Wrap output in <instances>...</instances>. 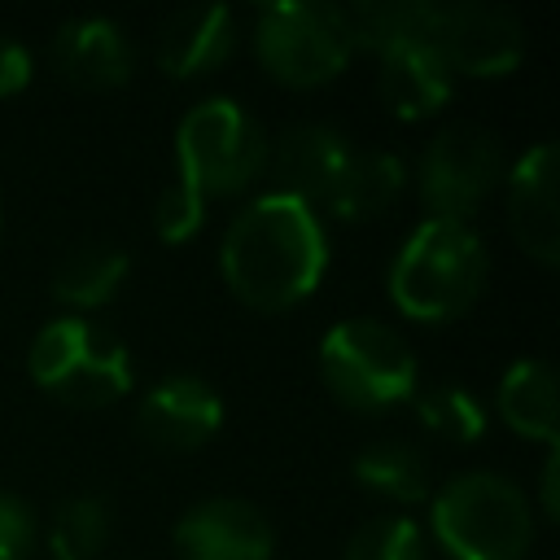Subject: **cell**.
Returning <instances> with one entry per match:
<instances>
[{
  "label": "cell",
  "mask_w": 560,
  "mask_h": 560,
  "mask_svg": "<svg viewBox=\"0 0 560 560\" xmlns=\"http://www.w3.org/2000/svg\"><path fill=\"white\" fill-rule=\"evenodd\" d=\"M341 13H346L354 52L363 48L376 57L389 44L429 35L433 0H354V4H341Z\"/></svg>",
  "instance_id": "obj_21"
},
{
  "label": "cell",
  "mask_w": 560,
  "mask_h": 560,
  "mask_svg": "<svg viewBox=\"0 0 560 560\" xmlns=\"http://www.w3.org/2000/svg\"><path fill=\"white\" fill-rule=\"evenodd\" d=\"M319 381L328 394L359 416H381L420 389V363L407 337L372 315L337 319L319 341Z\"/></svg>",
  "instance_id": "obj_5"
},
{
  "label": "cell",
  "mask_w": 560,
  "mask_h": 560,
  "mask_svg": "<svg viewBox=\"0 0 560 560\" xmlns=\"http://www.w3.org/2000/svg\"><path fill=\"white\" fill-rule=\"evenodd\" d=\"M131 271V254L114 241H88L79 249H70L57 271H52V298L66 315H88L101 311L118 298L122 280Z\"/></svg>",
  "instance_id": "obj_19"
},
{
  "label": "cell",
  "mask_w": 560,
  "mask_h": 560,
  "mask_svg": "<svg viewBox=\"0 0 560 560\" xmlns=\"http://www.w3.org/2000/svg\"><path fill=\"white\" fill-rule=\"evenodd\" d=\"M254 57L284 88H324V83H332L354 57L341 4L280 0V4L258 9V18H254Z\"/></svg>",
  "instance_id": "obj_7"
},
{
  "label": "cell",
  "mask_w": 560,
  "mask_h": 560,
  "mask_svg": "<svg viewBox=\"0 0 560 560\" xmlns=\"http://www.w3.org/2000/svg\"><path fill=\"white\" fill-rule=\"evenodd\" d=\"M350 140L328 127V122H298L289 131H280L276 140H267V171L271 175V192L298 197L311 210L324 206L332 179L341 175L346 158H350Z\"/></svg>",
  "instance_id": "obj_13"
},
{
  "label": "cell",
  "mask_w": 560,
  "mask_h": 560,
  "mask_svg": "<svg viewBox=\"0 0 560 560\" xmlns=\"http://www.w3.org/2000/svg\"><path fill=\"white\" fill-rule=\"evenodd\" d=\"M179 560H271L276 529L267 512L236 494H210L192 503L171 529Z\"/></svg>",
  "instance_id": "obj_11"
},
{
  "label": "cell",
  "mask_w": 560,
  "mask_h": 560,
  "mask_svg": "<svg viewBox=\"0 0 560 560\" xmlns=\"http://www.w3.org/2000/svg\"><path fill=\"white\" fill-rule=\"evenodd\" d=\"M411 411L420 420L424 433H433L438 442H451V446H472L486 438V402L459 385V381H442V385H424L411 394Z\"/></svg>",
  "instance_id": "obj_22"
},
{
  "label": "cell",
  "mask_w": 560,
  "mask_h": 560,
  "mask_svg": "<svg viewBox=\"0 0 560 560\" xmlns=\"http://www.w3.org/2000/svg\"><path fill=\"white\" fill-rule=\"evenodd\" d=\"M429 534L451 560H525L538 512L512 477L468 468L429 494Z\"/></svg>",
  "instance_id": "obj_3"
},
{
  "label": "cell",
  "mask_w": 560,
  "mask_h": 560,
  "mask_svg": "<svg viewBox=\"0 0 560 560\" xmlns=\"http://www.w3.org/2000/svg\"><path fill=\"white\" fill-rule=\"evenodd\" d=\"M494 411L499 420L525 438V442H542L547 451H556V372L547 359H516L508 363V372L499 376L494 389Z\"/></svg>",
  "instance_id": "obj_18"
},
{
  "label": "cell",
  "mask_w": 560,
  "mask_h": 560,
  "mask_svg": "<svg viewBox=\"0 0 560 560\" xmlns=\"http://www.w3.org/2000/svg\"><path fill=\"white\" fill-rule=\"evenodd\" d=\"M407 162L389 149H350L341 175L332 179L324 206H319V219L332 214L341 223H368V219H381L385 210L398 206V197L407 192Z\"/></svg>",
  "instance_id": "obj_17"
},
{
  "label": "cell",
  "mask_w": 560,
  "mask_h": 560,
  "mask_svg": "<svg viewBox=\"0 0 560 560\" xmlns=\"http://www.w3.org/2000/svg\"><path fill=\"white\" fill-rule=\"evenodd\" d=\"M201 223H206V201L192 197L184 184L171 179V184L158 192V206H153V232H158L166 245H184V241H192V236L201 232Z\"/></svg>",
  "instance_id": "obj_25"
},
{
  "label": "cell",
  "mask_w": 560,
  "mask_h": 560,
  "mask_svg": "<svg viewBox=\"0 0 560 560\" xmlns=\"http://www.w3.org/2000/svg\"><path fill=\"white\" fill-rule=\"evenodd\" d=\"M354 481L368 494H376L385 503H398V508H416V503H424L433 494L424 455L411 442H398V438L368 442L354 455Z\"/></svg>",
  "instance_id": "obj_20"
},
{
  "label": "cell",
  "mask_w": 560,
  "mask_h": 560,
  "mask_svg": "<svg viewBox=\"0 0 560 560\" xmlns=\"http://www.w3.org/2000/svg\"><path fill=\"white\" fill-rule=\"evenodd\" d=\"M556 179H560V158L551 140H538L534 149H525L508 171V228L516 236V245L542 262L556 267L560 262V201H556Z\"/></svg>",
  "instance_id": "obj_12"
},
{
  "label": "cell",
  "mask_w": 560,
  "mask_h": 560,
  "mask_svg": "<svg viewBox=\"0 0 560 560\" xmlns=\"http://www.w3.org/2000/svg\"><path fill=\"white\" fill-rule=\"evenodd\" d=\"M219 271L241 306L284 315L319 289L328 271V228L306 201L267 188L223 228Z\"/></svg>",
  "instance_id": "obj_1"
},
{
  "label": "cell",
  "mask_w": 560,
  "mask_h": 560,
  "mask_svg": "<svg viewBox=\"0 0 560 560\" xmlns=\"http://www.w3.org/2000/svg\"><path fill=\"white\" fill-rule=\"evenodd\" d=\"M556 464H560V455H556V451H547V464H542V486H538V499H542V521H556V512H560V499H556Z\"/></svg>",
  "instance_id": "obj_28"
},
{
  "label": "cell",
  "mask_w": 560,
  "mask_h": 560,
  "mask_svg": "<svg viewBox=\"0 0 560 560\" xmlns=\"http://www.w3.org/2000/svg\"><path fill=\"white\" fill-rule=\"evenodd\" d=\"M490 280V254L472 223L420 219L394 262H389V302L416 324H446L468 315Z\"/></svg>",
  "instance_id": "obj_2"
},
{
  "label": "cell",
  "mask_w": 560,
  "mask_h": 560,
  "mask_svg": "<svg viewBox=\"0 0 560 560\" xmlns=\"http://www.w3.org/2000/svg\"><path fill=\"white\" fill-rule=\"evenodd\" d=\"M503 149L499 136L472 122H451L442 127L416 166V192L420 206L429 210L424 219H455L468 223L490 192L503 184Z\"/></svg>",
  "instance_id": "obj_8"
},
{
  "label": "cell",
  "mask_w": 560,
  "mask_h": 560,
  "mask_svg": "<svg viewBox=\"0 0 560 560\" xmlns=\"http://www.w3.org/2000/svg\"><path fill=\"white\" fill-rule=\"evenodd\" d=\"M223 416H228L223 394L206 376L175 372V376H162L158 385L144 389L140 407H136V433L153 451L188 455L223 429Z\"/></svg>",
  "instance_id": "obj_10"
},
{
  "label": "cell",
  "mask_w": 560,
  "mask_h": 560,
  "mask_svg": "<svg viewBox=\"0 0 560 560\" xmlns=\"http://www.w3.org/2000/svg\"><path fill=\"white\" fill-rule=\"evenodd\" d=\"M26 372L44 394L79 411L114 407L136 385L131 350L92 315H52L26 350Z\"/></svg>",
  "instance_id": "obj_4"
},
{
  "label": "cell",
  "mask_w": 560,
  "mask_h": 560,
  "mask_svg": "<svg viewBox=\"0 0 560 560\" xmlns=\"http://www.w3.org/2000/svg\"><path fill=\"white\" fill-rule=\"evenodd\" d=\"M376 92H381V105L398 122H420V118H433L451 101L455 74L433 48V39L420 35V39H402L376 52Z\"/></svg>",
  "instance_id": "obj_14"
},
{
  "label": "cell",
  "mask_w": 560,
  "mask_h": 560,
  "mask_svg": "<svg viewBox=\"0 0 560 560\" xmlns=\"http://www.w3.org/2000/svg\"><path fill=\"white\" fill-rule=\"evenodd\" d=\"M35 79V61H31V48L13 35H0V101L9 96H22Z\"/></svg>",
  "instance_id": "obj_27"
},
{
  "label": "cell",
  "mask_w": 560,
  "mask_h": 560,
  "mask_svg": "<svg viewBox=\"0 0 560 560\" xmlns=\"http://www.w3.org/2000/svg\"><path fill=\"white\" fill-rule=\"evenodd\" d=\"M267 171V131L232 96L197 101L175 127V184L192 197H236Z\"/></svg>",
  "instance_id": "obj_6"
},
{
  "label": "cell",
  "mask_w": 560,
  "mask_h": 560,
  "mask_svg": "<svg viewBox=\"0 0 560 560\" xmlns=\"http://www.w3.org/2000/svg\"><path fill=\"white\" fill-rule=\"evenodd\" d=\"M341 560H429V534L407 512L372 516L350 534Z\"/></svg>",
  "instance_id": "obj_24"
},
{
  "label": "cell",
  "mask_w": 560,
  "mask_h": 560,
  "mask_svg": "<svg viewBox=\"0 0 560 560\" xmlns=\"http://www.w3.org/2000/svg\"><path fill=\"white\" fill-rule=\"evenodd\" d=\"M35 542H39L35 508L22 494L0 490V560H31Z\"/></svg>",
  "instance_id": "obj_26"
},
{
  "label": "cell",
  "mask_w": 560,
  "mask_h": 560,
  "mask_svg": "<svg viewBox=\"0 0 560 560\" xmlns=\"http://www.w3.org/2000/svg\"><path fill=\"white\" fill-rule=\"evenodd\" d=\"M429 39L455 79H503L525 61V26L499 4H433Z\"/></svg>",
  "instance_id": "obj_9"
},
{
  "label": "cell",
  "mask_w": 560,
  "mask_h": 560,
  "mask_svg": "<svg viewBox=\"0 0 560 560\" xmlns=\"http://www.w3.org/2000/svg\"><path fill=\"white\" fill-rule=\"evenodd\" d=\"M52 66L83 92H114L131 79L136 52L114 18H70L52 35Z\"/></svg>",
  "instance_id": "obj_15"
},
{
  "label": "cell",
  "mask_w": 560,
  "mask_h": 560,
  "mask_svg": "<svg viewBox=\"0 0 560 560\" xmlns=\"http://www.w3.org/2000/svg\"><path fill=\"white\" fill-rule=\"evenodd\" d=\"M236 52V13L228 4L179 9L158 31V66L171 79H206Z\"/></svg>",
  "instance_id": "obj_16"
},
{
  "label": "cell",
  "mask_w": 560,
  "mask_h": 560,
  "mask_svg": "<svg viewBox=\"0 0 560 560\" xmlns=\"http://www.w3.org/2000/svg\"><path fill=\"white\" fill-rule=\"evenodd\" d=\"M114 512L101 494H74L61 499L48 521V551L52 560H96L109 547Z\"/></svg>",
  "instance_id": "obj_23"
}]
</instances>
